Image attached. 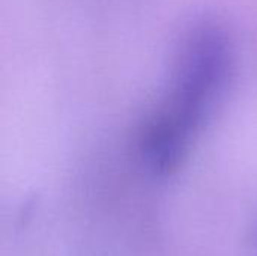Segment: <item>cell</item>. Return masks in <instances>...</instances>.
I'll return each mask as SVG.
<instances>
[{"instance_id":"1","label":"cell","mask_w":257,"mask_h":256,"mask_svg":"<svg viewBox=\"0 0 257 256\" xmlns=\"http://www.w3.org/2000/svg\"><path fill=\"white\" fill-rule=\"evenodd\" d=\"M230 66L226 36L214 27L197 29L187 41L173 91L143 136L154 170L169 174L185 157L191 136L220 97Z\"/></svg>"}]
</instances>
